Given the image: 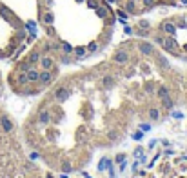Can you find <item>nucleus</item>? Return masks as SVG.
<instances>
[{
    "label": "nucleus",
    "mask_w": 187,
    "mask_h": 178,
    "mask_svg": "<svg viewBox=\"0 0 187 178\" xmlns=\"http://www.w3.org/2000/svg\"><path fill=\"white\" fill-rule=\"evenodd\" d=\"M51 80H53V73H51V71H47V69L40 71V75H38V84H40V85L51 84Z\"/></svg>",
    "instance_id": "2"
},
{
    "label": "nucleus",
    "mask_w": 187,
    "mask_h": 178,
    "mask_svg": "<svg viewBox=\"0 0 187 178\" xmlns=\"http://www.w3.org/2000/svg\"><path fill=\"white\" fill-rule=\"evenodd\" d=\"M27 62H29L31 65H35L37 62H40V51H33V53L27 57Z\"/></svg>",
    "instance_id": "11"
},
{
    "label": "nucleus",
    "mask_w": 187,
    "mask_h": 178,
    "mask_svg": "<svg viewBox=\"0 0 187 178\" xmlns=\"http://www.w3.org/2000/svg\"><path fill=\"white\" fill-rule=\"evenodd\" d=\"M162 45L166 47L167 51H171V53H174V55L178 53V45H176V42H174V40H173V38H171V37H169V38H164V44H162Z\"/></svg>",
    "instance_id": "4"
},
{
    "label": "nucleus",
    "mask_w": 187,
    "mask_h": 178,
    "mask_svg": "<svg viewBox=\"0 0 187 178\" xmlns=\"http://www.w3.org/2000/svg\"><path fill=\"white\" fill-rule=\"evenodd\" d=\"M162 29H164L166 33H169V35H174V31H176V26H174L173 22H164V24H162Z\"/></svg>",
    "instance_id": "9"
},
{
    "label": "nucleus",
    "mask_w": 187,
    "mask_h": 178,
    "mask_svg": "<svg viewBox=\"0 0 187 178\" xmlns=\"http://www.w3.org/2000/svg\"><path fill=\"white\" fill-rule=\"evenodd\" d=\"M156 60H158V64H160V65H162V67H167V65H169V64H167V60L164 58V57H160V55H158V57H156Z\"/></svg>",
    "instance_id": "17"
},
{
    "label": "nucleus",
    "mask_w": 187,
    "mask_h": 178,
    "mask_svg": "<svg viewBox=\"0 0 187 178\" xmlns=\"http://www.w3.org/2000/svg\"><path fill=\"white\" fill-rule=\"evenodd\" d=\"M149 118H151V120H158V118H160V111H158V109H154V107H153V109H149Z\"/></svg>",
    "instance_id": "15"
},
{
    "label": "nucleus",
    "mask_w": 187,
    "mask_h": 178,
    "mask_svg": "<svg viewBox=\"0 0 187 178\" xmlns=\"http://www.w3.org/2000/svg\"><path fill=\"white\" fill-rule=\"evenodd\" d=\"M25 75H27V80H29V82H38V75H40V71H38V69H35V67L31 65V67H29V71H27Z\"/></svg>",
    "instance_id": "8"
},
{
    "label": "nucleus",
    "mask_w": 187,
    "mask_h": 178,
    "mask_svg": "<svg viewBox=\"0 0 187 178\" xmlns=\"http://www.w3.org/2000/svg\"><path fill=\"white\" fill-rule=\"evenodd\" d=\"M0 125H2V129H4V133H11V131H13V122L7 118L6 115L0 117Z\"/></svg>",
    "instance_id": "5"
},
{
    "label": "nucleus",
    "mask_w": 187,
    "mask_h": 178,
    "mask_svg": "<svg viewBox=\"0 0 187 178\" xmlns=\"http://www.w3.org/2000/svg\"><path fill=\"white\" fill-rule=\"evenodd\" d=\"M62 49L65 51V53H73V47H71L67 42H64V44H62Z\"/></svg>",
    "instance_id": "18"
},
{
    "label": "nucleus",
    "mask_w": 187,
    "mask_h": 178,
    "mask_svg": "<svg viewBox=\"0 0 187 178\" xmlns=\"http://www.w3.org/2000/svg\"><path fill=\"white\" fill-rule=\"evenodd\" d=\"M75 53H76L78 57H82V55H85V47H76V49H75Z\"/></svg>",
    "instance_id": "20"
},
{
    "label": "nucleus",
    "mask_w": 187,
    "mask_h": 178,
    "mask_svg": "<svg viewBox=\"0 0 187 178\" xmlns=\"http://www.w3.org/2000/svg\"><path fill=\"white\" fill-rule=\"evenodd\" d=\"M64 171H65V173H67V171H71V165H69V164H65V165H64Z\"/></svg>",
    "instance_id": "26"
},
{
    "label": "nucleus",
    "mask_w": 187,
    "mask_h": 178,
    "mask_svg": "<svg viewBox=\"0 0 187 178\" xmlns=\"http://www.w3.org/2000/svg\"><path fill=\"white\" fill-rule=\"evenodd\" d=\"M38 120H40L42 124H47V122H49V113H47V111H40Z\"/></svg>",
    "instance_id": "16"
},
{
    "label": "nucleus",
    "mask_w": 187,
    "mask_h": 178,
    "mask_svg": "<svg viewBox=\"0 0 187 178\" xmlns=\"http://www.w3.org/2000/svg\"><path fill=\"white\" fill-rule=\"evenodd\" d=\"M156 95H158V98H166V97H169V89L167 87H158V91H156Z\"/></svg>",
    "instance_id": "13"
},
{
    "label": "nucleus",
    "mask_w": 187,
    "mask_h": 178,
    "mask_svg": "<svg viewBox=\"0 0 187 178\" xmlns=\"http://www.w3.org/2000/svg\"><path fill=\"white\" fill-rule=\"evenodd\" d=\"M40 65L42 69H53V65H55V60L51 58V57H40Z\"/></svg>",
    "instance_id": "7"
},
{
    "label": "nucleus",
    "mask_w": 187,
    "mask_h": 178,
    "mask_svg": "<svg viewBox=\"0 0 187 178\" xmlns=\"http://www.w3.org/2000/svg\"><path fill=\"white\" fill-rule=\"evenodd\" d=\"M102 84H104L105 87H113V85H115V78L107 75V77H104V80H102Z\"/></svg>",
    "instance_id": "14"
},
{
    "label": "nucleus",
    "mask_w": 187,
    "mask_h": 178,
    "mask_svg": "<svg viewBox=\"0 0 187 178\" xmlns=\"http://www.w3.org/2000/svg\"><path fill=\"white\" fill-rule=\"evenodd\" d=\"M109 138H111V140H116V138H118V135H116V133H113V131H111V133H109Z\"/></svg>",
    "instance_id": "23"
},
{
    "label": "nucleus",
    "mask_w": 187,
    "mask_h": 178,
    "mask_svg": "<svg viewBox=\"0 0 187 178\" xmlns=\"http://www.w3.org/2000/svg\"><path fill=\"white\" fill-rule=\"evenodd\" d=\"M55 98L58 100V102L67 100V98H69V89H65V87H58V89L55 91Z\"/></svg>",
    "instance_id": "6"
},
{
    "label": "nucleus",
    "mask_w": 187,
    "mask_h": 178,
    "mask_svg": "<svg viewBox=\"0 0 187 178\" xmlns=\"http://www.w3.org/2000/svg\"><path fill=\"white\" fill-rule=\"evenodd\" d=\"M138 51H140L144 57H153V55H154V47H153L149 42H140V44H138Z\"/></svg>",
    "instance_id": "1"
},
{
    "label": "nucleus",
    "mask_w": 187,
    "mask_h": 178,
    "mask_svg": "<svg viewBox=\"0 0 187 178\" xmlns=\"http://www.w3.org/2000/svg\"><path fill=\"white\" fill-rule=\"evenodd\" d=\"M127 60H129V53L127 51H116L113 55V62L115 64H125Z\"/></svg>",
    "instance_id": "3"
},
{
    "label": "nucleus",
    "mask_w": 187,
    "mask_h": 178,
    "mask_svg": "<svg viewBox=\"0 0 187 178\" xmlns=\"http://www.w3.org/2000/svg\"><path fill=\"white\" fill-rule=\"evenodd\" d=\"M98 15H100L102 18H105V17H107V9H105V7H98Z\"/></svg>",
    "instance_id": "19"
},
{
    "label": "nucleus",
    "mask_w": 187,
    "mask_h": 178,
    "mask_svg": "<svg viewBox=\"0 0 187 178\" xmlns=\"http://www.w3.org/2000/svg\"><path fill=\"white\" fill-rule=\"evenodd\" d=\"M124 158H125V155H118V156H116V160H118V162H120V164H122V162H124Z\"/></svg>",
    "instance_id": "24"
},
{
    "label": "nucleus",
    "mask_w": 187,
    "mask_h": 178,
    "mask_svg": "<svg viewBox=\"0 0 187 178\" xmlns=\"http://www.w3.org/2000/svg\"><path fill=\"white\" fill-rule=\"evenodd\" d=\"M144 4H146V6H151V4H153V0H144Z\"/></svg>",
    "instance_id": "27"
},
{
    "label": "nucleus",
    "mask_w": 187,
    "mask_h": 178,
    "mask_svg": "<svg viewBox=\"0 0 187 178\" xmlns=\"http://www.w3.org/2000/svg\"><path fill=\"white\" fill-rule=\"evenodd\" d=\"M53 20H55V17H53L51 11H47V13L42 15V22H44V24H53Z\"/></svg>",
    "instance_id": "12"
},
{
    "label": "nucleus",
    "mask_w": 187,
    "mask_h": 178,
    "mask_svg": "<svg viewBox=\"0 0 187 178\" xmlns=\"http://www.w3.org/2000/svg\"><path fill=\"white\" fill-rule=\"evenodd\" d=\"M95 49H96V44H95V42H93V44H91V45H89V51H95Z\"/></svg>",
    "instance_id": "25"
},
{
    "label": "nucleus",
    "mask_w": 187,
    "mask_h": 178,
    "mask_svg": "<svg viewBox=\"0 0 187 178\" xmlns=\"http://www.w3.org/2000/svg\"><path fill=\"white\" fill-rule=\"evenodd\" d=\"M182 2H184V4H187V0H182Z\"/></svg>",
    "instance_id": "28"
},
{
    "label": "nucleus",
    "mask_w": 187,
    "mask_h": 178,
    "mask_svg": "<svg viewBox=\"0 0 187 178\" xmlns=\"http://www.w3.org/2000/svg\"><path fill=\"white\" fill-rule=\"evenodd\" d=\"M162 100H164L166 107H173V100H169V97H166V98H162Z\"/></svg>",
    "instance_id": "21"
},
{
    "label": "nucleus",
    "mask_w": 187,
    "mask_h": 178,
    "mask_svg": "<svg viewBox=\"0 0 187 178\" xmlns=\"http://www.w3.org/2000/svg\"><path fill=\"white\" fill-rule=\"evenodd\" d=\"M15 82H17L18 85H27V84H29L27 75H25V73H18V71H17V80H15Z\"/></svg>",
    "instance_id": "10"
},
{
    "label": "nucleus",
    "mask_w": 187,
    "mask_h": 178,
    "mask_svg": "<svg viewBox=\"0 0 187 178\" xmlns=\"http://www.w3.org/2000/svg\"><path fill=\"white\" fill-rule=\"evenodd\" d=\"M140 127H142V131H149V129H151V125H149V124H142Z\"/></svg>",
    "instance_id": "22"
}]
</instances>
